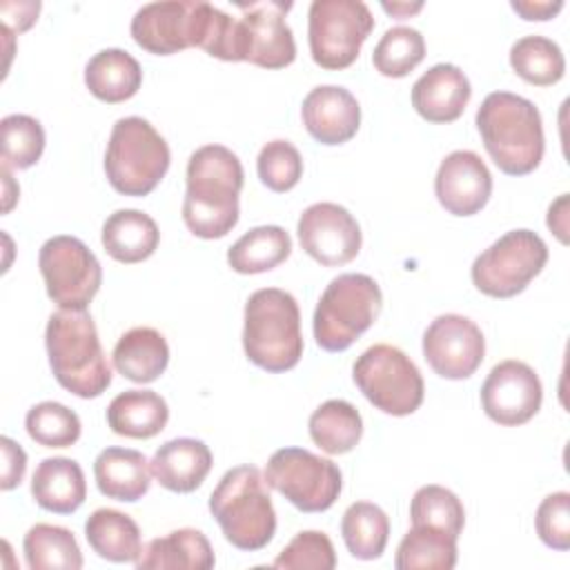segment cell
<instances>
[{
  "mask_svg": "<svg viewBox=\"0 0 570 570\" xmlns=\"http://www.w3.org/2000/svg\"><path fill=\"white\" fill-rule=\"evenodd\" d=\"M45 345L56 381L80 399H96L111 385V367L87 309H58L49 316Z\"/></svg>",
  "mask_w": 570,
  "mask_h": 570,
  "instance_id": "3",
  "label": "cell"
},
{
  "mask_svg": "<svg viewBox=\"0 0 570 570\" xmlns=\"http://www.w3.org/2000/svg\"><path fill=\"white\" fill-rule=\"evenodd\" d=\"M341 534L352 557L372 561L379 559L387 546L390 519L376 503L356 501L343 512Z\"/></svg>",
  "mask_w": 570,
  "mask_h": 570,
  "instance_id": "34",
  "label": "cell"
},
{
  "mask_svg": "<svg viewBox=\"0 0 570 570\" xmlns=\"http://www.w3.org/2000/svg\"><path fill=\"white\" fill-rule=\"evenodd\" d=\"M510 67L519 78L537 87H550L563 78L561 47L546 36H523L510 47Z\"/></svg>",
  "mask_w": 570,
  "mask_h": 570,
  "instance_id": "35",
  "label": "cell"
},
{
  "mask_svg": "<svg viewBox=\"0 0 570 570\" xmlns=\"http://www.w3.org/2000/svg\"><path fill=\"white\" fill-rule=\"evenodd\" d=\"M24 428L27 434L45 448H69L82 432L78 414L58 401L36 403L24 416Z\"/></svg>",
  "mask_w": 570,
  "mask_h": 570,
  "instance_id": "38",
  "label": "cell"
},
{
  "mask_svg": "<svg viewBox=\"0 0 570 570\" xmlns=\"http://www.w3.org/2000/svg\"><path fill=\"white\" fill-rule=\"evenodd\" d=\"M209 512L238 550H261L276 532V512L258 468L236 465L209 494Z\"/></svg>",
  "mask_w": 570,
  "mask_h": 570,
  "instance_id": "5",
  "label": "cell"
},
{
  "mask_svg": "<svg viewBox=\"0 0 570 570\" xmlns=\"http://www.w3.org/2000/svg\"><path fill=\"white\" fill-rule=\"evenodd\" d=\"M399 570H452L456 566V539L430 525H412L394 557Z\"/></svg>",
  "mask_w": 570,
  "mask_h": 570,
  "instance_id": "33",
  "label": "cell"
},
{
  "mask_svg": "<svg viewBox=\"0 0 570 570\" xmlns=\"http://www.w3.org/2000/svg\"><path fill=\"white\" fill-rule=\"evenodd\" d=\"M169 163V145L149 120L140 116L116 120L105 151V174L118 194L147 196L165 178Z\"/></svg>",
  "mask_w": 570,
  "mask_h": 570,
  "instance_id": "6",
  "label": "cell"
},
{
  "mask_svg": "<svg viewBox=\"0 0 570 570\" xmlns=\"http://www.w3.org/2000/svg\"><path fill=\"white\" fill-rule=\"evenodd\" d=\"M114 367L134 383L156 381L169 363V345L154 327L127 330L114 347Z\"/></svg>",
  "mask_w": 570,
  "mask_h": 570,
  "instance_id": "28",
  "label": "cell"
},
{
  "mask_svg": "<svg viewBox=\"0 0 570 570\" xmlns=\"http://www.w3.org/2000/svg\"><path fill=\"white\" fill-rule=\"evenodd\" d=\"M534 528L539 539L552 550L570 548V494L552 492L548 494L534 514Z\"/></svg>",
  "mask_w": 570,
  "mask_h": 570,
  "instance_id": "42",
  "label": "cell"
},
{
  "mask_svg": "<svg viewBox=\"0 0 570 570\" xmlns=\"http://www.w3.org/2000/svg\"><path fill=\"white\" fill-rule=\"evenodd\" d=\"M24 559L31 570H78L82 552L71 530L51 523H36L22 541Z\"/></svg>",
  "mask_w": 570,
  "mask_h": 570,
  "instance_id": "32",
  "label": "cell"
},
{
  "mask_svg": "<svg viewBox=\"0 0 570 570\" xmlns=\"http://www.w3.org/2000/svg\"><path fill=\"white\" fill-rule=\"evenodd\" d=\"M472 96L468 76L448 62L430 67L412 87V107L428 122H454Z\"/></svg>",
  "mask_w": 570,
  "mask_h": 570,
  "instance_id": "20",
  "label": "cell"
},
{
  "mask_svg": "<svg viewBox=\"0 0 570 570\" xmlns=\"http://www.w3.org/2000/svg\"><path fill=\"white\" fill-rule=\"evenodd\" d=\"M421 2H416V4H401V2H392V4H387V2H383V9L387 11V13H392V16H396L399 20H403V18H407V16H412V13H416V11H421Z\"/></svg>",
  "mask_w": 570,
  "mask_h": 570,
  "instance_id": "47",
  "label": "cell"
},
{
  "mask_svg": "<svg viewBox=\"0 0 570 570\" xmlns=\"http://www.w3.org/2000/svg\"><path fill=\"white\" fill-rule=\"evenodd\" d=\"M38 267L47 296L60 309H87L102 283V267L94 252L76 236H53L42 243Z\"/></svg>",
  "mask_w": 570,
  "mask_h": 570,
  "instance_id": "12",
  "label": "cell"
},
{
  "mask_svg": "<svg viewBox=\"0 0 570 570\" xmlns=\"http://www.w3.org/2000/svg\"><path fill=\"white\" fill-rule=\"evenodd\" d=\"M548 247L530 229H512L483 249L472 263L474 287L492 298H512L546 267Z\"/></svg>",
  "mask_w": 570,
  "mask_h": 570,
  "instance_id": "10",
  "label": "cell"
},
{
  "mask_svg": "<svg viewBox=\"0 0 570 570\" xmlns=\"http://www.w3.org/2000/svg\"><path fill=\"white\" fill-rule=\"evenodd\" d=\"M212 450L200 439L191 436H180L163 443L149 461L154 479L165 490L180 494L200 488V483L212 470Z\"/></svg>",
  "mask_w": 570,
  "mask_h": 570,
  "instance_id": "21",
  "label": "cell"
},
{
  "mask_svg": "<svg viewBox=\"0 0 570 570\" xmlns=\"http://www.w3.org/2000/svg\"><path fill=\"white\" fill-rule=\"evenodd\" d=\"M292 254V238L278 225L245 232L227 252V263L238 274H261L281 265Z\"/></svg>",
  "mask_w": 570,
  "mask_h": 570,
  "instance_id": "30",
  "label": "cell"
},
{
  "mask_svg": "<svg viewBox=\"0 0 570 570\" xmlns=\"http://www.w3.org/2000/svg\"><path fill=\"white\" fill-rule=\"evenodd\" d=\"M410 521L412 525H430L459 539L465 523V510L452 490L432 483L414 492L410 503Z\"/></svg>",
  "mask_w": 570,
  "mask_h": 570,
  "instance_id": "36",
  "label": "cell"
},
{
  "mask_svg": "<svg viewBox=\"0 0 570 570\" xmlns=\"http://www.w3.org/2000/svg\"><path fill=\"white\" fill-rule=\"evenodd\" d=\"M425 58V40L412 27L387 29L372 51V65L381 76L403 78Z\"/></svg>",
  "mask_w": 570,
  "mask_h": 570,
  "instance_id": "37",
  "label": "cell"
},
{
  "mask_svg": "<svg viewBox=\"0 0 570 570\" xmlns=\"http://www.w3.org/2000/svg\"><path fill=\"white\" fill-rule=\"evenodd\" d=\"M307 18L312 58L330 71L347 69L374 29L372 11L361 0H314Z\"/></svg>",
  "mask_w": 570,
  "mask_h": 570,
  "instance_id": "9",
  "label": "cell"
},
{
  "mask_svg": "<svg viewBox=\"0 0 570 570\" xmlns=\"http://www.w3.org/2000/svg\"><path fill=\"white\" fill-rule=\"evenodd\" d=\"M240 11V42L243 60L263 69H283L296 58V42L285 13L292 2H249L236 4Z\"/></svg>",
  "mask_w": 570,
  "mask_h": 570,
  "instance_id": "15",
  "label": "cell"
},
{
  "mask_svg": "<svg viewBox=\"0 0 570 570\" xmlns=\"http://www.w3.org/2000/svg\"><path fill=\"white\" fill-rule=\"evenodd\" d=\"M256 171L267 189L283 194L298 185L303 176V158L289 140H269L258 151Z\"/></svg>",
  "mask_w": 570,
  "mask_h": 570,
  "instance_id": "40",
  "label": "cell"
},
{
  "mask_svg": "<svg viewBox=\"0 0 570 570\" xmlns=\"http://www.w3.org/2000/svg\"><path fill=\"white\" fill-rule=\"evenodd\" d=\"M352 376L363 396L385 414L407 416L423 403V376L414 361L394 345L367 347L354 361Z\"/></svg>",
  "mask_w": 570,
  "mask_h": 570,
  "instance_id": "8",
  "label": "cell"
},
{
  "mask_svg": "<svg viewBox=\"0 0 570 570\" xmlns=\"http://www.w3.org/2000/svg\"><path fill=\"white\" fill-rule=\"evenodd\" d=\"M33 501L49 512L71 514L87 499V481L78 461L67 456L42 459L31 476Z\"/></svg>",
  "mask_w": 570,
  "mask_h": 570,
  "instance_id": "23",
  "label": "cell"
},
{
  "mask_svg": "<svg viewBox=\"0 0 570 570\" xmlns=\"http://www.w3.org/2000/svg\"><path fill=\"white\" fill-rule=\"evenodd\" d=\"M209 7L212 4L205 0H165L142 4L131 18V38L138 47L156 56L200 47Z\"/></svg>",
  "mask_w": 570,
  "mask_h": 570,
  "instance_id": "13",
  "label": "cell"
},
{
  "mask_svg": "<svg viewBox=\"0 0 570 570\" xmlns=\"http://www.w3.org/2000/svg\"><path fill=\"white\" fill-rule=\"evenodd\" d=\"M309 436L323 452L345 454L358 445L363 436V419L352 403L330 399L312 412Z\"/></svg>",
  "mask_w": 570,
  "mask_h": 570,
  "instance_id": "31",
  "label": "cell"
},
{
  "mask_svg": "<svg viewBox=\"0 0 570 570\" xmlns=\"http://www.w3.org/2000/svg\"><path fill=\"white\" fill-rule=\"evenodd\" d=\"M383 294L367 274H341L330 281L314 309V338L325 352H343L376 321Z\"/></svg>",
  "mask_w": 570,
  "mask_h": 570,
  "instance_id": "7",
  "label": "cell"
},
{
  "mask_svg": "<svg viewBox=\"0 0 570 570\" xmlns=\"http://www.w3.org/2000/svg\"><path fill=\"white\" fill-rule=\"evenodd\" d=\"M476 129L494 165L508 176L534 171L543 158L541 114L523 96L492 91L476 111Z\"/></svg>",
  "mask_w": 570,
  "mask_h": 570,
  "instance_id": "2",
  "label": "cell"
},
{
  "mask_svg": "<svg viewBox=\"0 0 570 570\" xmlns=\"http://www.w3.org/2000/svg\"><path fill=\"white\" fill-rule=\"evenodd\" d=\"M214 563L212 543L196 528H180L151 539L136 559L138 570H209Z\"/></svg>",
  "mask_w": 570,
  "mask_h": 570,
  "instance_id": "24",
  "label": "cell"
},
{
  "mask_svg": "<svg viewBox=\"0 0 570 570\" xmlns=\"http://www.w3.org/2000/svg\"><path fill=\"white\" fill-rule=\"evenodd\" d=\"M2 445V481L0 488L2 490H13L16 485H20L24 470H27V454L24 450L9 436L0 439Z\"/></svg>",
  "mask_w": 570,
  "mask_h": 570,
  "instance_id": "43",
  "label": "cell"
},
{
  "mask_svg": "<svg viewBox=\"0 0 570 570\" xmlns=\"http://www.w3.org/2000/svg\"><path fill=\"white\" fill-rule=\"evenodd\" d=\"M85 537L98 557L114 563H136L142 550L136 521L114 508L94 510L85 521Z\"/></svg>",
  "mask_w": 570,
  "mask_h": 570,
  "instance_id": "29",
  "label": "cell"
},
{
  "mask_svg": "<svg viewBox=\"0 0 570 570\" xmlns=\"http://www.w3.org/2000/svg\"><path fill=\"white\" fill-rule=\"evenodd\" d=\"M272 566L283 570H332L336 552L325 532L303 530L278 552Z\"/></svg>",
  "mask_w": 570,
  "mask_h": 570,
  "instance_id": "41",
  "label": "cell"
},
{
  "mask_svg": "<svg viewBox=\"0 0 570 570\" xmlns=\"http://www.w3.org/2000/svg\"><path fill=\"white\" fill-rule=\"evenodd\" d=\"M510 7L523 18V20H550L554 18L561 9H563V2L561 0H512Z\"/></svg>",
  "mask_w": 570,
  "mask_h": 570,
  "instance_id": "45",
  "label": "cell"
},
{
  "mask_svg": "<svg viewBox=\"0 0 570 570\" xmlns=\"http://www.w3.org/2000/svg\"><path fill=\"white\" fill-rule=\"evenodd\" d=\"M434 194L441 207L452 216H472L490 200L492 174L479 154L456 149L441 160Z\"/></svg>",
  "mask_w": 570,
  "mask_h": 570,
  "instance_id": "18",
  "label": "cell"
},
{
  "mask_svg": "<svg viewBox=\"0 0 570 570\" xmlns=\"http://www.w3.org/2000/svg\"><path fill=\"white\" fill-rule=\"evenodd\" d=\"M94 476L107 499L134 503L147 494L151 465L142 452L131 448H105L94 461Z\"/></svg>",
  "mask_w": 570,
  "mask_h": 570,
  "instance_id": "22",
  "label": "cell"
},
{
  "mask_svg": "<svg viewBox=\"0 0 570 570\" xmlns=\"http://www.w3.org/2000/svg\"><path fill=\"white\" fill-rule=\"evenodd\" d=\"M548 227L566 245L568 243V194H561L548 209Z\"/></svg>",
  "mask_w": 570,
  "mask_h": 570,
  "instance_id": "46",
  "label": "cell"
},
{
  "mask_svg": "<svg viewBox=\"0 0 570 570\" xmlns=\"http://www.w3.org/2000/svg\"><path fill=\"white\" fill-rule=\"evenodd\" d=\"M169 407L151 390H125L107 407V425L127 439H151L165 430Z\"/></svg>",
  "mask_w": 570,
  "mask_h": 570,
  "instance_id": "27",
  "label": "cell"
},
{
  "mask_svg": "<svg viewBox=\"0 0 570 570\" xmlns=\"http://www.w3.org/2000/svg\"><path fill=\"white\" fill-rule=\"evenodd\" d=\"M543 387L537 372L523 361L497 363L481 385L483 412L499 425L528 423L541 407Z\"/></svg>",
  "mask_w": 570,
  "mask_h": 570,
  "instance_id": "16",
  "label": "cell"
},
{
  "mask_svg": "<svg viewBox=\"0 0 570 570\" xmlns=\"http://www.w3.org/2000/svg\"><path fill=\"white\" fill-rule=\"evenodd\" d=\"M100 240L114 261L131 265L156 252L160 232L149 214L140 209H118L105 220Z\"/></svg>",
  "mask_w": 570,
  "mask_h": 570,
  "instance_id": "25",
  "label": "cell"
},
{
  "mask_svg": "<svg viewBox=\"0 0 570 570\" xmlns=\"http://www.w3.org/2000/svg\"><path fill=\"white\" fill-rule=\"evenodd\" d=\"M40 2H2L0 4V16H2V27L11 31H27L36 20H38Z\"/></svg>",
  "mask_w": 570,
  "mask_h": 570,
  "instance_id": "44",
  "label": "cell"
},
{
  "mask_svg": "<svg viewBox=\"0 0 570 570\" xmlns=\"http://www.w3.org/2000/svg\"><path fill=\"white\" fill-rule=\"evenodd\" d=\"M87 89L102 102H125L142 85L138 60L125 49H102L94 53L85 67Z\"/></svg>",
  "mask_w": 570,
  "mask_h": 570,
  "instance_id": "26",
  "label": "cell"
},
{
  "mask_svg": "<svg viewBox=\"0 0 570 570\" xmlns=\"http://www.w3.org/2000/svg\"><path fill=\"white\" fill-rule=\"evenodd\" d=\"M2 165L29 169L45 151V129L40 120L27 114H9L0 120Z\"/></svg>",
  "mask_w": 570,
  "mask_h": 570,
  "instance_id": "39",
  "label": "cell"
},
{
  "mask_svg": "<svg viewBox=\"0 0 570 570\" xmlns=\"http://www.w3.org/2000/svg\"><path fill=\"white\" fill-rule=\"evenodd\" d=\"M263 479L267 488L281 492L301 512H325L343 488L338 465L303 448L276 450L265 465Z\"/></svg>",
  "mask_w": 570,
  "mask_h": 570,
  "instance_id": "11",
  "label": "cell"
},
{
  "mask_svg": "<svg viewBox=\"0 0 570 570\" xmlns=\"http://www.w3.org/2000/svg\"><path fill=\"white\" fill-rule=\"evenodd\" d=\"M243 347L247 358L272 374L296 367L303 356L296 298L278 287L256 289L245 303Z\"/></svg>",
  "mask_w": 570,
  "mask_h": 570,
  "instance_id": "4",
  "label": "cell"
},
{
  "mask_svg": "<svg viewBox=\"0 0 570 570\" xmlns=\"http://www.w3.org/2000/svg\"><path fill=\"white\" fill-rule=\"evenodd\" d=\"M243 178L238 156L223 145H205L189 156L183 220L194 236L214 240L234 229Z\"/></svg>",
  "mask_w": 570,
  "mask_h": 570,
  "instance_id": "1",
  "label": "cell"
},
{
  "mask_svg": "<svg viewBox=\"0 0 570 570\" xmlns=\"http://www.w3.org/2000/svg\"><path fill=\"white\" fill-rule=\"evenodd\" d=\"M307 134L321 145H343L356 136L361 125L358 100L338 85L314 87L301 107Z\"/></svg>",
  "mask_w": 570,
  "mask_h": 570,
  "instance_id": "19",
  "label": "cell"
},
{
  "mask_svg": "<svg viewBox=\"0 0 570 570\" xmlns=\"http://www.w3.org/2000/svg\"><path fill=\"white\" fill-rule=\"evenodd\" d=\"M298 240L305 254L325 267H341L361 252L356 218L336 203H314L298 218Z\"/></svg>",
  "mask_w": 570,
  "mask_h": 570,
  "instance_id": "17",
  "label": "cell"
},
{
  "mask_svg": "<svg viewBox=\"0 0 570 570\" xmlns=\"http://www.w3.org/2000/svg\"><path fill=\"white\" fill-rule=\"evenodd\" d=\"M423 356L443 379L472 376L485 356V338L474 321L461 314L436 316L423 334Z\"/></svg>",
  "mask_w": 570,
  "mask_h": 570,
  "instance_id": "14",
  "label": "cell"
}]
</instances>
